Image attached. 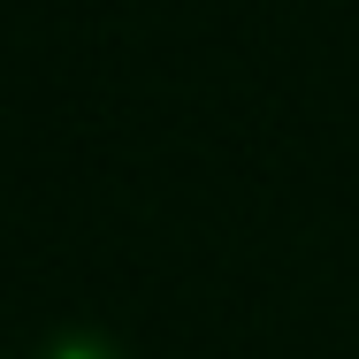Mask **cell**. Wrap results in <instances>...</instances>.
<instances>
[{
    "label": "cell",
    "instance_id": "obj_1",
    "mask_svg": "<svg viewBox=\"0 0 359 359\" xmlns=\"http://www.w3.org/2000/svg\"><path fill=\"white\" fill-rule=\"evenodd\" d=\"M46 359H123L107 337H62V344H46Z\"/></svg>",
    "mask_w": 359,
    "mask_h": 359
}]
</instances>
